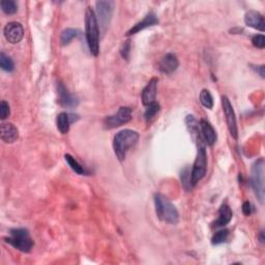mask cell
Instances as JSON below:
<instances>
[{
	"instance_id": "8fae6325",
	"label": "cell",
	"mask_w": 265,
	"mask_h": 265,
	"mask_svg": "<svg viewBox=\"0 0 265 265\" xmlns=\"http://www.w3.org/2000/svg\"><path fill=\"white\" fill-rule=\"evenodd\" d=\"M57 95H58V103L62 106V107H67V108H73L78 106L79 101L77 100V97L71 94L65 86L62 84V82H57Z\"/></svg>"
},
{
	"instance_id": "484cf974",
	"label": "cell",
	"mask_w": 265,
	"mask_h": 265,
	"mask_svg": "<svg viewBox=\"0 0 265 265\" xmlns=\"http://www.w3.org/2000/svg\"><path fill=\"white\" fill-rule=\"evenodd\" d=\"M228 235H229V232L227 229L219 230L215 234V235L213 236V238H211V244H213V245H221L227 240V238H228Z\"/></svg>"
},
{
	"instance_id": "277c9868",
	"label": "cell",
	"mask_w": 265,
	"mask_h": 265,
	"mask_svg": "<svg viewBox=\"0 0 265 265\" xmlns=\"http://www.w3.org/2000/svg\"><path fill=\"white\" fill-rule=\"evenodd\" d=\"M5 241L23 253H29L33 247V240L30 237L28 230L24 228L12 229L10 231V236L5 238Z\"/></svg>"
},
{
	"instance_id": "2e32d148",
	"label": "cell",
	"mask_w": 265,
	"mask_h": 265,
	"mask_svg": "<svg viewBox=\"0 0 265 265\" xmlns=\"http://www.w3.org/2000/svg\"><path fill=\"white\" fill-rule=\"evenodd\" d=\"M19 138L18 128L12 123H4L1 125V140L5 143H14Z\"/></svg>"
},
{
	"instance_id": "4316f807",
	"label": "cell",
	"mask_w": 265,
	"mask_h": 265,
	"mask_svg": "<svg viewBox=\"0 0 265 265\" xmlns=\"http://www.w3.org/2000/svg\"><path fill=\"white\" fill-rule=\"evenodd\" d=\"M186 124L188 128V131H190L192 134H196L198 135V131H199V124L197 123L196 118L193 115H187L186 118Z\"/></svg>"
},
{
	"instance_id": "d6986e66",
	"label": "cell",
	"mask_w": 265,
	"mask_h": 265,
	"mask_svg": "<svg viewBox=\"0 0 265 265\" xmlns=\"http://www.w3.org/2000/svg\"><path fill=\"white\" fill-rule=\"evenodd\" d=\"M74 116H76V115L67 114V113H65V112L60 113V114L57 116L56 124H57V128L60 133L62 134L69 133L71 124L73 123V121L76 120V117H74Z\"/></svg>"
},
{
	"instance_id": "9c48e42d",
	"label": "cell",
	"mask_w": 265,
	"mask_h": 265,
	"mask_svg": "<svg viewBox=\"0 0 265 265\" xmlns=\"http://www.w3.org/2000/svg\"><path fill=\"white\" fill-rule=\"evenodd\" d=\"M96 14L100 22V28L103 34L107 30L110 20L112 17V2L110 1H97L96 2Z\"/></svg>"
},
{
	"instance_id": "ffe728a7",
	"label": "cell",
	"mask_w": 265,
	"mask_h": 265,
	"mask_svg": "<svg viewBox=\"0 0 265 265\" xmlns=\"http://www.w3.org/2000/svg\"><path fill=\"white\" fill-rule=\"evenodd\" d=\"M64 158L75 173H77L78 175H87L88 172L86 171V169L83 166H81L74 156H72L71 155H65Z\"/></svg>"
},
{
	"instance_id": "ac0fdd59",
	"label": "cell",
	"mask_w": 265,
	"mask_h": 265,
	"mask_svg": "<svg viewBox=\"0 0 265 265\" xmlns=\"http://www.w3.org/2000/svg\"><path fill=\"white\" fill-rule=\"evenodd\" d=\"M232 216L233 214L231 208L227 204H223L218 209V218L214 223V227L218 228V227H224L227 224H229L232 219Z\"/></svg>"
},
{
	"instance_id": "e0dca14e",
	"label": "cell",
	"mask_w": 265,
	"mask_h": 265,
	"mask_svg": "<svg viewBox=\"0 0 265 265\" xmlns=\"http://www.w3.org/2000/svg\"><path fill=\"white\" fill-rule=\"evenodd\" d=\"M199 126H200V130L202 132L203 138L205 139L207 144L214 145L217 141V133L215 131V128L213 127V125H211L207 120L201 119Z\"/></svg>"
},
{
	"instance_id": "f546056e",
	"label": "cell",
	"mask_w": 265,
	"mask_h": 265,
	"mask_svg": "<svg viewBox=\"0 0 265 265\" xmlns=\"http://www.w3.org/2000/svg\"><path fill=\"white\" fill-rule=\"evenodd\" d=\"M130 52H131V43H130V41H126L120 49V54L125 59H128V56H130Z\"/></svg>"
},
{
	"instance_id": "7402d4cb",
	"label": "cell",
	"mask_w": 265,
	"mask_h": 265,
	"mask_svg": "<svg viewBox=\"0 0 265 265\" xmlns=\"http://www.w3.org/2000/svg\"><path fill=\"white\" fill-rule=\"evenodd\" d=\"M200 103L202 104L203 107H205L206 109H213L214 98L208 89H203L200 93Z\"/></svg>"
},
{
	"instance_id": "ba28073f",
	"label": "cell",
	"mask_w": 265,
	"mask_h": 265,
	"mask_svg": "<svg viewBox=\"0 0 265 265\" xmlns=\"http://www.w3.org/2000/svg\"><path fill=\"white\" fill-rule=\"evenodd\" d=\"M222 107L224 110V114L226 118L227 126H228V130L234 139H237L238 137V130H237V124H236V117H235V112L232 107V104L230 103L229 98L226 95L222 96Z\"/></svg>"
},
{
	"instance_id": "4dcf8cb0",
	"label": "cell",
	"mask_w": 265,
	"mask_h": 265,
	"mask_svg": "<svg viewBox=\"0 0 265 265\" xmlns=\"http://www.w3.org/2000/svg\"><path fill=\"white\" fill-rule=\"evenodd\" d=\"M242 213H244L246 216H249L252 214V206L249 202H245L244 205H242Z\"/></svg>"
},
{
	"instance_id": "5b68a950",
	"label": "cell",
	"mask_w": 265,
	"mask_h": 265,
	"mask_svg": "<svg viewBox=\"0 0 265 265\" xmlns=\"http://www.w3.org/2000/svg\"><path fill=\"white\" fill-rule=\"evenodd\" d=\"M251 185L257 198L260 203L264 202V161L263 158H259L256 161L252 167L251 172Z\"/></svg>"
},
{
	"instance_id": "6da1fadb",
	"label": "cell",
	"mask_w": 265,
	"mask_h": 265,
	"mask_svg": "<svg viewBox=\"0 0 265 265\" xmlns=\"http://www.w3.org/2000/svg\"><path fill=\"white\" fill-rule=\"evenodd\" d=\"M85 35L90 53L94 56H97L100 52V30L96 15L90 6L85 12Z\"/></svg>"
},
{
	"instance_id": "7a4b0ae2",
	"label": "cell",
	"mask_w": 265,
	"mask_h": 265,
	"mask_svg": "<svg viewBox=\"0 0 265 265\" xmlns=\"http://www.w3.org/2000/svg\"><path fill=\"white\" fill-rule=\"evenodd\" d=\"M139 140V134L133 130L120 131L113 139V149L119 162L125 161L127 151L133 148Z\"/></svg>"
},
{
	"instance_id": "7c38bea8",
	"label": "cell",
	"mask_w": 265,
	"mask_h": 265,
	"mask_svg": "<svg viewBox=\"0 0 265 265\" xmlns=\"http://www.w3.org/2000/svg\"><path fill=\"white\" fill-rule=\"evenodd\" d=\"M157 82H158L157 78H151L149 82L147 83V85L144 87V89H143L142 104L143 106H145V107L156 102Z\"/></svg>"
},
{
	"instance_id": "9a60e30c",
	"label": "cell",
	"mask_w": 265,
	"mask_h": 265,
	"mask_svg": "<svg viewBox=\"0 0 265 265\" xmlns=\"http://www.w3.org/2000/svg\"><path fill=\"white\" fill-rule=\"evenodd\" d=\"M245 23L249 27L260 30L262 32L264 31V19L259 12L249 11L245 16Z\"/></svg>"
},
{
	"instance_id": "4fadbf2b",
	"label": "cell",
	"mask_w": 265,
	"mask_h": 265,
	"mask_svg": "<svg viewBox=\"0 0 265 265\" xmlns=\"http://www.w3.org/2000/svg\"><path fill=\"white\" fill-rule=\"evenodd\" d=\"M178 65L179 62L177 56L173 54V53H168V54H166L161 59L160 64H158V69L166 75H171L178 69Z\"/></svg>"
},
{
	"instance_id": "83f0119b",
	"label": "cell",
	"mask_w": 265,
	"mask_h": 265,
	"mask_svg": "<svg viewBox=\"0 0 265 265\" xmlns=\"http://www.w3.org/2000/svg\"><path fill=\"white\" fill-rule=\"evenodd\" d=\"M10 113H11L10 105L7 104L5 101H2L1 104H0V119L1 120L6 119L10 116Z\"/></svg>"
},
{
	"instance_id": "52a82bcc",
	"label": "cell",
	"mask_w": 265,
	"mask_h": 265,
	"mask_svg": "<svg viewBox=\"0 0 265 265\" xmlns=\"http://www.w3.org/2000/svg\"><path fill=\"white\" fill-rule=\"evenodd\" d=\"M132 119V109L128 107H120L117 113L110 116H107L104 120V126L105 128H111L118 127L125 124H127L128 121Z\"/></svg>"
},
{
	"instance_id": "1f68e13d",
	"label": "cell",
	"mask_w": 265,
	"mask_h": 265,
	"mask_svg": "<svg viewBox=\"0 0 265 265\" xmlns=\"http://www.w3.org/2000/svg\"><path fill=\"white\" fill-rule=\"evenodd\" d=\"M252 67L257 73H259L262 78H264V65H257V67L255 65H252Z\"/></svg>"
},
{
	"instance_id": "d6a6232c",
	"label": "cell",
	"mask_w": 265,
	"mask_h": 265,
	"mask_svg": "<svg viewBox=\"0 0 265 265\" xmlns=\"http://www.w3.org/2000/svg\"><path fill=\"white\" fill-rule=\"evenodd\" d=\"M260 238H261V242H264V237H263V231H261V234H260Z\"/></svg>"
},
{
	"instance_id": "30bf717a",
	"label": "cell",
	"mask_w": 265,
	"mask_h": 265,
	"mask_svg": "<svg viewBox=\"0 0 265 265\" xmlns=\"http://www.w3.org/2000/svg\"><path fill=\"white\" fill-rule=\"evenodd\" d=\"M3 33L6 41L11 44H18L24 36V29L18 22H10L4 27Z\"/></svg>"
},
{
	"instance_id": "44dd1931",
	"label": "cell",
	"mask_w": 265,
	"mask_h": 265,
	"mask_svg": "<svg viewBox=\"0 0 265 265\" xmlns=\"http://www.w3.org/2000/svg\"><path fill=\"white\" fill-rule=\"evenodd\" d=\"M79 34V31L77 29H73V28H67L63 30L62 35H60V42H62V46H66L69 45L73 39L77 37Z\"/></svg>"
},
{
	"instance_id": "f1b7e54d",
	"label": "cell",
	"mask_w": 265,
	"mask_h": 265,
	"mask_svg": "<svg viewBox=\"0 0 265 265\" xmlns=\"http://www.w3.org/2000/svg\"><path fill=\"white\" fill-rule=\"evenodd\" d=\"M252 43H253V45L256 48L264 49V47H265V37H264L263 34H257V35L253 36Z\"/></svg>"
},
{
	"instance_id": "3957f363",
	"label": "cell",
	"mask_w": 265,
	"mask_h": 265,
	"mask_svg": "<svg viewBox=\"0 0 265 265\" xmlns=\"http://www.w3.org/2000/svg\"><path fill=\"white\" fill-rule=\"evenodd\" d=\"M155 206L157 218L169 225H176L179 221V214L176 207L167 197L162 194L155 195Z\"/></svg>"
},
{
	"instance_id": "8992f818",
	"label": "cell",
	"mask_w": 265,
	"mask_h": 265,
	"mask_svg": "<svg viewBox=\"0 0 265 265\" xmlns=\"http://www.w3.org/2000/svg\"><path fill=\"white\" fill-rule=\"evenodd\" d=\"M207 169V155L205 147L199 145L198 153H197L196 160L194 162L192 172H191V183L192 187L196 186L199 181L205 176Z\"/></svg>"
},
{
	"instance_id": "cb8c5ba5",
	"label": "cell",
	"mask_w": 265,
	"mask_h": 265,
	"mask_svg": "<svg viewBox=\"0 0 265 265\" xmlns=\"http://www.w3.org/2000/svg\"><path fill=\"white\" fill-rule=\"evenodd\" d=\"M0 5H1V10L3 13L6 15H13L18 11V4L14 0H2L0 2Z\"/></svg>"
},
{
	"instance_id": "d4e9b609",
	"label": "cell",
	"mask_w": 265,
	"mask_h": 265,
	"mask_svg": "<svg viewBox=\"0 0 265 265\" xmlns=\"http://www.w3.org/2000/svg\"><path fill=\"white\" fill-rule=\"evenodd\" d=\"M0 66H1V69L3 71L9 73L13 72L15 69V64L12 58L10 56H7L3 52H1V54H0Z\"/></svg>"
},
{
	"instance_id": "5bb4252c",
	"label": "cell",
	"mask_w": 265,
	"mask_h": 265,
	"mask_svg": "<svg viewBox=\"0 0 265 265\" xmlns=\"http://www.w3.org/2000/svg\"><path fill=\"white\" fill-rule=\"evenodd\" d=\"M156 24H158L157 17L154 13H149L144 17V19L140 21L139 23L134 25L130 30H128V31L126 32V35L130 36V35L136 34V33L142 31V30H144V29L151 27V26H155Z\"/></svg>"
},
{
	"instance_id": "603a6c76",
	"label": "cell",
	"mask_w": 265,
	"mask_h": 265,
	"mask_svg": "<svg viewBox=\"0 0 265 265\" xmlns=\"http://www.w3.org/2000/svg\"><path fill=\"white\" fill-rule=\"evenodd\" d=\"M158 111H160V105H158L156 102L147 106L146 111L144 113V117H145V120H146L147 124L153 121V119L156 117Z\"/></svg>"
}]
</instances>
